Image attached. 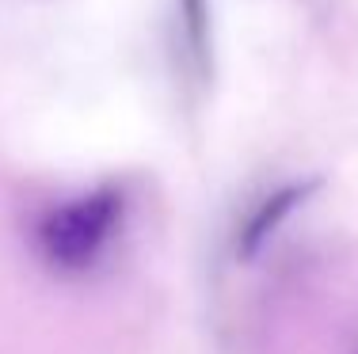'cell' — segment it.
<instances>
[{
  "mask_svg": "<svg viewBox=\"0 0 358 354\" xmlns=\"http://www.w3.org/2000/svg\"><path fill=\"white\" fill-rule=\"evenodd\" d=\"M176 46L187 77L206 88L214 77V8L210 0H176Z\"/></svg>",
  "mask_w": 358,
  "mask_h": 354,
  "instance_id": "3",
  "label": "cell"
},
{
  "mask_svg": "<svg viewBox=\"0 0 358 354\" xmlns=\"http://www.w3.org/2000/svg\"><path fill=\"white\" fill-rule=\"evenodd\" d=\"M126 221V191L118 183L80 191L50 206L35 225V251L62 278L92 274L110 256Z\"/></svg>",
  "mask_w": 358,
  "mask_h": 354,
  "instance_id": "1",
  "label": "cell"
},
{
  "mask_svg": "<svg viewBox=\"0 0 358 354\" xmlns=\"http://www.w3.org/2000/svg\"><path fill=\"white\" fill-rule=\"evenodd\" d=\"M317 187H320V179H289V183H278L275 191H267V195L252 206V214L241 221V229H236V256L241 259L259 256L263 244L282 229L286 217L294 214L297 206H305V202L313 198Z\"/></svg>",
  "mask_w": 358,
  "mask_h": 354,
  "instance_id": "2",
  "label": "cell"
}]
</instances>
